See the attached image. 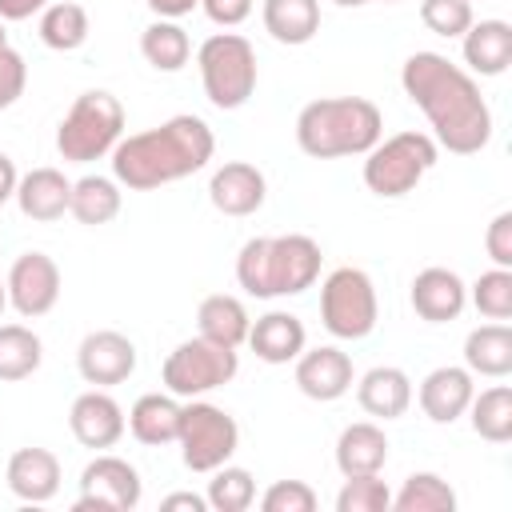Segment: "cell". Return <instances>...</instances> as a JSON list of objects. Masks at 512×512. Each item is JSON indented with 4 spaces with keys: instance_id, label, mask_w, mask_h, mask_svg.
Here are the masks:
<instances>
[{
    "instance_id": "1",
    "label": "cell",
    "mask_w": 512,
    "mask_h": 512,
    "mask_svg": "<svg viewBox=\"0 0 512 512\" xmlns=\"http://www.w3.org/2000/svg\"><path fill=\"white\" fill-rule=\"evenodd\" d=\"M400 84L404 96L428 116L440 148L472 156L492 140V108L468 68L440 52H412L400 68Z\"/></svg>"
},
{
    "instance_id": "2",
    "label": "cell",
    "mask_w": 512,
    "mask_h": 512,
    "mask_svg": "<svg viewBox=\"0 0 512 512\" xmlns=\"http://www.w3.org/2000/svg\"><path fill=\"white\" fill-rule=\"evenodd\" d=\"M216 152V136L200 116H172L148 132L120 136L112 148V176L132 192H152L160 184L200 172Z\"/></svg>"
},
{
    "instance_id": "3",
    "label": "cell",
    "mask_w": 512,
    "mask_h": 512,
    "mask_svg": "<svg viewBox=\"0 0 512 512\" xmlns=\"http://www.w3.org/2000/svg\"><path fill=\"white\" fill-rule=\"evenodd\" d=\"M320 244L312 236H252L236 256V280L248 296H300L320 280Z\"/></svg>"
},
{
    "instance_id": "4",
    "label": "cell",
    "mask_w": 512,
    "mask_h": 512,
    "mask_svg": "<svg viewBox=\"0 0 512 512\" xmlns=\"http://www.w3.org/2000/svg\"><path fill=\"white\" fill-rule=\"evenodd\" d=\"M380 136H384V116L364 96H324L304 104L296 116V144L312 160L364 156Z\"/></svg>"
},
{
    "instance_id": "5",
    "label": "cell",
    "mask_w": 512,
    "mask_h": 512,
    "mask_svg": "<svg viewBox=\"0 0 512 512\" xmlns=\"http://www.w3.org/2000/svg\"><path fill=\"white\" fill-rule=\"evenodd\" d=\"M120 136H124V104L112 92L92 88V92H80L68 116L60 120L56 152L72 164H88V160L108 156L120 144Z\"/></svg>"
},
{
    "instance_id": "6",
    "label": "cell",
    "mask_w": 512,
    "mask_h": 512,
    "mask_svg": "<svg viewBox=\"0 0 512 512\" xmlns=\"http://www.w3.org/2000/svg\"><path fill=\"white\" fill-rule=\"evenodd\" d=\"M364 184L368 192L384 196V200H396L404 192H412L440 160V144L428 136V132H396L388 140H376L368 152H364Z\"/></svg>"
},
{
    "instance_id": "7",
    "label": "cell",
    "mask_w": 512,
    "mask_h": 512,
    "mask_svg": "<svg viewBox=\"0 0 512 512\" xmlns=\"http://www.w3.org/2000/svg\"><path fill=\"white\" fill-rule=\"evenodd\" d=\"M196 64H200L204 96L220 112H232V108L248 104V96L256 92V48L240 32L208 36L196 52Z\"/></svg>"
},
{
    "instance_id": "8",
    "label": "cell",
    "mask_w": 512,
    "mask_h": 512,
    "mask_svg": "<svg viewBox=\"0 0 512 512\" xmlns=\"http://www.w3.org/2000/svg\"><path fill=\"white\" fill-rule=\"evenodd\" d=\"M380 304H376V288L372 276L364 268H336L324 276L320 284V320L336 340H364L376 328Z\"/></svg>"
},
{
    "instance_id": "9",
    "label": "cell",
    "mask_w": 512,
    "mask_h": 512,
    "mask_svg": "<svg viewBox=\"0 0 512 512\" xmlns=\"http://www.w3.org/2000/svg\"><path fill=\"white\" fill-rule=\"evenodd\" d=\"M176 444H180V460L184 468L192 472H212L220 464L232 460V452L240 448V428L236 420L208 404V400H188L180 404V432H176Z\"/></svg>"
},
{
    "instance_id": "10",
    "label": "cell",
    "mask_w": 512,
    "mask_h": 512,
    "mask_svg": "<svg viewBox=\"0 0 512 512\" xmlns=\"http://www.w3.org/2000/svg\"><path fill=\"white\" fill-rule=\"evenodd\" d=\"M236 368H240L236 348H224V344H212V340L196 336V340H184L168 352L160 376H164V388L172 396L192 400V396H204V392L228 384L236 376Z\"/></svg>"
},
{
    "instance_id": "11",
    "label": "cell",
    "mask_w": 512,
    "mask_h": 512,
    "mask_svg": "<svg viewBox=\"0 0 512 512\" xmlns=\"http://www.w3.org/2000/svg\"><path fill=\"white\" fill-rule=\"evenodd\" d=\"M140 472L120 456H96L80 472L76 512H128L140 504Z\"/></svg>"
},
{
    "instance_id": "12",
    "label": "cell",
    "mask_w": 512,
    "mask_h": 512,
    "mask_svg": "<svg viewBox=\"0 0 512 512\" xmlns=\"http://www.w3.org/2000/svg\"><path fill=\"white\" fill-rule=\"evenodd\" d=\"M8 304L24 316V320H36V316H48L60 300V268L48 252H20L8 268Z\"/></svg>"
},
{
    "instance_id": "13",
    "label": "cell",
    "mask_w": 512,
    "mask_h": 512,
    "mask_svg": "<svg viewBox=\"0 0 512 512\" xmlns=\"http://www.w3.org/2000/svg\"><path fill=\"white\" fill-rule=\"evenodd\" d=\"M76 368L88 384L96 388H112V384H124L132 372H136V344L116 332V328H100V332H88L76 348Z\"/></svg>"
},
{
    "instance_id": "14",
    "label": "cell",
    "mask_w": 512,
    "mask_h": 512,
    "mask_svg": "<svg viewBox=\"0 0 512 512\" xmlns=\"http://www.w3.org/2000/svg\"><path fill=\"white\" fill-rule=\"evenodd\" d=\"M356 384V368L348 360V352L332 348V344H320V348H308L296 356V388L308 396V400H340L344 392H352Z\"/></svg>"
},
{
    "instance_id": "15",
    "label": "cell",
    "mask_w": 512,
    "mask_h": 512,
    "mask_svg": "<svg viewBox=\"0 0 512 512\" xmlns=\"http://www.w3.org/2000/svg\"><path fill=\"white\" fill-rule=\"evenodd\" d=\"M68 428H72V436H76L84 448L100 452V448H112V444L124 436L128 420H124V408H120L108 392L92 388V392H80V396L72 400V408H68Z\"/></svg>"
},
{
    "instance_id": "16",
    "label": "cell",
    "mask_w": 512,
    "mask_h": 512,
    "mask_svg": "<svg viewBox=\"0 0 512 512\" xmlns=\"http://www.w3.org/2000/svg\"><path fill=\"white\" fill-rule=\"evenodd\" d=\"M264 196H268L264 172L248 160H228L208 180V200L224 216H252L264 204Z\"/></svg>"
},
{
    "instance_id": "17",
    "label": "cell",
    "mask_w": 512,
    "mask_h": 512,
    "mask_svg": "<svg viewBox=\"0 0 512 512\" xmlns=\"http://www.w3.org/2000/svg\"><path fill=\"white\" fill-rule=\"evenodd\" d=\"M472 372L468 368H456V364H444V368H432L424 380H420V412L432 420V424H452L468 412L472 404Z\"/></svg>"
},
{
    "instance_id": "18",
    "label": "cell",
    "mask_w": 512,
    "mask_h": 512,
    "mask_svg": "<svg viewBox=\"0 0 512 512\" xmlns=\"http://www.w3.org/2000/svg\"><path fill=\"white\" fill-rule=\"evenodd\" d=\"M468 304V284L452 268H424L412 280V308L428 324H448L464 312Z\"/></svg>"
},
{
    "instance_id": "19",
    "label": "cell",
    "mask_w": 512,
    "mask_h": 512,
    "mask_svg": "<svg viewBox=\"0 0 512 512\" xmlns=\"http://www.w3.org/2000/svg\"><path fill=\"white\" fill-rule=\"evenodd\" d=\"M68 200H72V180L60 172V168H32L20 176L16 184V204L28 220H40V224H52L68 212Z\"/></svg>"
},
{
    "instance_id": "20",
    "label": "cell",
    "mask_w": 512,
    "mask_h": 512,
    "mask_svg": "<svg viewBox=\"0 0 512 512\" xmlns=\"http://www.w3.org/2000/svg\"><path fill=\"white\" fill-rule=\"evenodd\" d=\"M4 480H8L12 496H20L28 504H44L60 492V460L48 448H20V452H12Z\"/></svg>"
},
{
    "instance_id": "21",
    "label": "cell",
    "mask_w": 512,
    "mask_h": 512,
    "mask_svg": "<svg viewBox=\"0 0 512 512\" xmlns=\"http://www.w3.org/2000/svg\"><path fill=\"white\" fill-rule=\"evenodd\" d=\"M304 344H308V332L292 312H264L256 324H248V348L264 364H288L304 352Z\"/></svg>"
},
{
    "instance_id": "22",
    "label": "cell",
    "mask_w": 512,
    "mask_h": 512,
    "mask_svg": "<svg viewBox=\"0 0 512 512\" xmlns=\"http://www.w3.org/2000/svg\"><path fill=\"white\" fill-rule=\"evenodd\" d=\"M356 400H360V408H364L368 416H376V420H396V416H404L408 404H412V380H408L404 368L376 364V368H368V372L360 376Z\"/></svg>"
},
{
    "instance_id": "23",
    "label": "cell",
    "mask_w": 512,
    "mask_h": 512,
    "mask_svg": "<svg viewBox=\"0 0 512 512\" xmlns=\"http://www.w3.org/2000/svg\"><path fill=\"white\" fill-rule=\"evenodd\" d=\"M464 64L476 76H500L512 64V24L508 20H472L464 32Z\"/></svg>"
},
{
    "instance_id": "24",
    "label": "cell",
    "mask_w": 512,
    "mask_h": 512,
    "mask_svg": "<svg viewBox=\"0 0 512 512\" xmlns=\"http://www.w3.org/2000/svg\"><path fill=\"white\" fill-rule=\"evenodd\" d=\"M388 464V436L372 420H356L336 440V468L344 476H372Z\"/></svg>"
},
{
    "instance_id": "25",
    "label": "cell",
    "mask_w": 512,
    "mask_h": 512,
    "mask_svg": "<svg viewBox=\"0 0 512 512\" xmlns=\"http://www.w3.org/2000/svg\"><path fill=\"white\" fill-rule=\"evenodd\" d=\"M464 368L472 376L504 380L512 372V328L504 320L480 324L464 336Z\"/></svg>"
},
{
    "instance_id": "26",
    "label": "cell",
    "mask_w": 512,
    "mask_h": 512,
    "mask_svg": "<svg viewBox=\"0 0 512 512\" xmlns=\"http://www.w3.org/2000/svg\"><path fill=\"white\" fill-rule=\"evenodd\" d=\"M128 432L148 444V448H164V444H176V432H180V404L176 396L168 392H148L132 404L128 412Z\"/></svg>"
},
{
    "instance_id": "27",
    "label": "cell",
    "mask_w": 512,
    "mask_h": 512,
    "mask_svg": "<svg viewBox=\"0 0 512 512\" xmlns=\"http://www.w3.org/2000/svg\"><path fill=\"white\" fill-rule=\"evenodd\" d=\"M264 32L276 44H308L320 32V0H264Z\"/></svg>"
},
{
    "instance_id": "28",
    "label": "cell",
    "mask_w": 512,
    "mask_h": 512,
    "mask_svg": "<svg viewBox=\"0 0 512 512\" xmlns=\"http://www.w3.org/2000/svg\"><path fill=\"white\" fill-rule=\"evenodd\" d=\"M248 324H252V320H248L244 304H240L236 296H224V292L204 296L200 308H196V328H200V336L212 340V344H224V348H240V344L248 340Z\"/></svg>"
},
{
    "instance_id": "29",
    "label": "cell",
    "mask_w": 512,
    "mask_h": 512,
    "mask_svg": "<svg viewBox=\"0 0 512 512\" xmlns=\"http://www.w3.org/2000/svg\"><path fill=\"white\" fill-rule=\"evenodd\" d=\"M468 420H472V432L480 440L508 444L512 440V388L508 384H492L484 392H472Z\"/></svg>"
},
{
    "instance_id": "30",
    "label": "cell",
    "mask_w": 512,
    "mask_h": 512,
    "mask_svg": "<svg viewBox=\"0 0 512 512\" xmlns=\"http://www.w3.org/2000/svg\"><path fill=\"white\" fill-rule=\"evenodd\" d=\"M140 52L156 72H180L192 56V40L176 20H152L140 36Z\"/></svg>"
},
{
    "instance_id": "31",
    "label": "cell",
    "mask_w": 512,
    "mask_h": 512,
    "mask_svg": "<svg viewBox=\"0 0 512 512\" xmlns=\"http://www.w3.org/2000/svg\"><path fill=\"white\" fill-rule=\"evenodd\" d=\"M68 212L80 224H88V228L116 220V212H120V184L108 180V176H84V180H76L72 184Z\"/></svg>"
},
{
    "instance_id": "32",
    "label": "cell",
    "mask_w": 512,
    "mask_h": 512,
    "mask_svg": "<svg viewBox=\"0 0 512 512\" xmlns=\"http://www.w3.org/2000/svg\"><path fill=\"white\" fill-rule=\"evenodd\" d=\"M40 40L52 52H76L88 40V12L76 0H56L40 12Z\"/></svg>"
},
{
    "instance_id": "33",
    "label": "cell",
    "mask_w": 512,
    "mask_h": 512,
    "mask_svg": "<svg viewBox=\"0 0 512 512\" xmlns=\"http://www.w3.org/2000/svg\"><path fill=\"white\" fill-rule=\"evenodd\" d=\"M44 360V344L24 324H0V380H28Z\"/></svg>"
},
{
    "instance_id": "34",
    "label": "cell",
    "mask_w": 512,
    "mask_h": 512,
    "mask_svg": "<svg viewBox=\"0 0 512 512\" xmlns=\"http://www.w3.org/2000/svg\"><path fill=\"white\" fill-rule=\"evenodd\" d=\"M392 508L396 512H452L456 508V492L436 472H412L404 480V488L392 496Z\"/></svg>"
},
{
    "instance_id": "35",
    "label": "cell",
    "mask_w": 512,
    "mask_h": 512,
    "mask_svg": "<svg viewBox=\"0 0 512 512\" xmlns=\"http://www.w3.org/2000/svg\"><path fill=\"white\" fill-rule=\"evenodd\" d=\"M204 500H208V508H216V512H244V508H252V500H256V480H252L248 468L220 464V468H212V480H208Z\"/></svg>"
},
{
    "instance_id": "36",
    "label": "cell",
    "mask_w": 512,
    "mask_h": 512,
    "mask_svg": "<svg viewBox=\"0 0 512 512\" xmlns=\"http://www.w3.org/2000/svg\"><path fill=\"white\" fill-rule=\"evenodd\" d=\"M472 304L488 320H512V268H488L472 284Z\"/></svg>"
},
{
    "instance_id": "37",
    "label": "cell",
    "mask_w": 512,
    "mask_h": 512,
    "mask_svg": "<svg viewBox=\"0 0 512 512\" xmlns=\"http://www.w3.org/2000/svg\"><path fill=\"white\" fill-rule=\"evenodd\" d=\"M392 508V488L372 476H344V488L336 492V512H388Z\"/></svg>"
},
{
    "instance_id": "38",
    "label": "cell",
    "mask_w": 512,
    "mask_h": 512,
    "mask_svg": "<svg viewBox=\"0 0 512 512\" xmlns=\"http://www.w3.org/2000/svg\"><path fill=\"white\" fill-rule=\"evenodd\" d=\"M420 20L436 36H464L472 24V0H420Z\"/></svg>"
},
{
    "instance_id": "39",
    "label": "cell",
    "mask_w": 512,
    "mask_h": 512,
    "mask_svg": "<svg viewBox=\"0 0 512 512\" xmlns=\"http://www.w3.org/2000/svg\"><path fill=\"white\" fill-rule=\"evenodd\" d=\"M264 512H312L316 508V492L304 480H276L264 496H260Z\"/></svg>"
},
{
    "instance_id": "40",
    "label": "cell",
    "mask_w": 512,
    "mask_h": 512,
    "mask_svg": "<svg viewBox=\"0 0 512 512\" xmlns=\"http://www.w3.org/2000/svg\"><path fill=\"white\" fill-rule=\"evenodd\" d=\"M24 84H28L24 56H20V52H12V48H4V52H0V112H4V108H12V104L20 100Z\"/></svg>"
},
{
    "instance_id": "41",
    "label": "cell",
    "mask_w": 512,
    "mask_h": 512,
    "mask_svg": "<svg viewBox=\"0 0 512 512\" xmlns=\"http://www.w3.org/2000/svg\"><path fill=\"white\" fill-rule=\"evenodd\" d=\"M484 248L492 256L496 268H512V212H496L488 232H484Z\"/></svg>"
},
{
    "instance_id": "42",
    "label": "cell",
    "mask_w": 512,
    "mask_h": 512,
    "mask_svg": "<svg viewBox=\"0 0 512 512\" xmlns=\"http://www.w3.org/2000/svg\"><path fill=\"white\" fill-rule=\"evenodd\" d=\"M252 4H256V0H200L204 16H208L212 24H220V28L244 24V20L252 16Z\"/></svg>"
},
{
    "instance_id": "43",
    "label": "cell",
    "mask_w": 512,
    "mask_h": 512,
    "mask_svg": "<svg viewBox=\"0 0 512 512\" xmlns=\"http://www.w3.org/2000/svg\"><path fill=\"white\" fill-rule=\"evenodd\" d=\"M48 0H0V20H28L32 12H44Z\"/></svg>"
},
{
    "instance_id": "44",
    "label": "cell",
    "mask_w": 512,
    "mask_h": 512,
    "mask_svg": "<svg viewBox=\"0 0 512 512\" xmlns=\"http://www.w3.org/2000/svg\"><path fill=\"white\" fill-rule=\"evenodd\" d=\"M160 20H180V16H188L200 0H144Z\"/></svg>"
},
{
    "instance_id": "45",
    "label": "cell",
    "mask_w": 512,
    "mask_h": 512,
    "mask_svg": "<svg viewBox=\"0 0 512 512\" xmlns=\"http://www.w3.org/2000/svg\"><path fill=\"white\" fill-rule=\"evenodd\" d=\"M160 508H164V512H176V508L204 512V508H208V500H204V496H196V492H172V496H164V500H160Z\"/></svg>"
},
{
    "instance_id": "46",
    "label": "cell",
    "mask_w": 512,
    "mask_h": 512,
    "mask_svg": "<svg viewBox=\"0 0 512 512\" xmlns=\"http://www.w3.org/2000/svg\"><path fill=\"white\" fill-rule=\"evenodd\" d=\"M16 184H20L16 164H12V156H8V152H0V204H8V200L16 196Z\"/></svg>"
},
{
    "instance_id": "47",
    "label": "cell",
    "mask_w": 512,
    "mask_h": 512,
    "mask_svg": "<svg viewBox=\"0 0 512 512\" xmlns=\"http://www.w3.org/2000/svg\"><path fill=\"white\" fill-rule=\"evenodd\" d=\"M4 308H8V284L0 280V312H4Z\"/></svg>"
},
{
    "instance_id": "48",
    "label": "cell",
    "mask_w": 512,
    "mask_h": 512,
    "mask_svg": "<svg viewBox=\"0 0 512 512\" xmlns=\"http://www.w3.org/2000/svg\"><path fill=\"white\" fill-rule=\"evenodd\" d=\"M340 8H360V4H368V0H336Z\"/></svg>"
},
{
    "instance_id": "49",
    "label": "cell",
    "mask_w": 512,
    "mask_h": 512,
    "mask_svg": "<svg viewBox=\"0 0 512 512\" xmlns=\"http://www.w3.org/2000/svg\"><path fill=\"white\" fill-rule=\"evenodd\" d=\"M8 48V32H4V20H0V52Z\"/></svg>"
},
{
    "instance_id": "50",
    "label": "cell",
    "mask_w": 512,
    "mask_h": 512,
    "mask_svg": "<svg viewBox=\"0 0 512 512\" xmlns=\"http://www.w3.org/2000/svg\"><path fill=\"white\" fill-rule=\"evenodd\" d=\"M388 4H396V0H388Z\"/></svg>"
}]
</instances>
